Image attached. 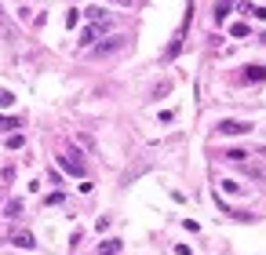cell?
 I'll return each instance as SVG.
<instances>
[{"label":"cell","mask_w":266,"mask_h":255,"mask_svg":"<svg viewBox=\"0 0 266 255\" xmlns=\"http://www.w3.org/2000/svg\"><path fill=\"white\" fill-rule=\"evenodd\" d=\"M168 91H171V84H168V80H161V84H157V88H153V99H161V95H168Z\"/></svg>","instance_id":"cell-16"},{"label":"cell","mask_w":266,"mask_h":255,"mask_svg":"<svg viewBox=\"0 0 266 255\" xmlns=\"http://www.w3.org/2000/svg\"><path fill=\"white\" fill-rule=\"evenodd\" d=\"M106 30V22H95V26H88L84 33H80V48H91V44L99 40V33Z\"/></svg>","instance_id":"cell-4"},{"label":"cell","mask_w":266,"mask_h":255,"mask_svg":"<svg viewBox=\"0 0 266 255\" xmlns=\"http://www.w3.org/2000/svg\"><path fill=\"white\" fill-rule=\"evenodd\" d=\"M223 160H230V164H244V160H248V153H244V149H226Z\"/></svg>","instance_id":"cell-8"},{"label":"cell","mask_w":266,"mask_h":255,"mask_svg":"<svg viewBox=\"0 0 266 255\" xmlns=\"http://www.w3.org/2000/svg\"><path fill=\"white\" fill-rule=\"evenodd\" d=\"M121 252V241H102L99 244V255H117Z\"/></svg>","instance_id":"cell-11"},{"label":"cell","mask_w":266,"mask_h":255,"mask_svg":"<svg viewBox=\"0 0 266 255\" xmlns=\"http://www.w3.org/2000/svg\"><path fill=\"white\" fill-rule=\"evenodd\" d=\"M7 244H15V248H33V244H36V237H33L30 230H15L11 237H7Z\"/></svg>","instance_id":"cell-3"},{"label":"cell","mask_w":266,"mask_h":255,"mask_svg":"<svg viewBox=\"0 0 266 255\" xmlns=\"http://www.w3.org/2000/svg\"><path fill=\"white\" fill-rule=\"evenodd\" d=\"M244 80H248V84H263V80H266V66L252 62L248 70H244Z\"/></svg>","instance_id":"cell-5"},{"label":"cell","mask_w":266,"mask_h":255,"mask_svg":"<svg viewBox=\"0 0 266 255\" xmlns=\"http://www.w3.org/2000/svg\"><path fill=\"white\" fill-rule=\"evenodd\" d=\"M4 212H7V219H18V215H22V201H7Z\"/></svg>","instance_id":"cell-14"},{"label":"cell","mask_w":266,"mask_h":255,"mask_svg":"<svg viewBox=\"0 0 266 255\" xmlns=\"http://www.w3.org/2000/svg\"><path fill=\"white\" fill-rule=\"evenodd\" d=\"M0 128H18V120H11V117H0Z\"/></svg>","instance_id":"cell-19"},{"label":"cell","mask_w":266,"mask_h":255,"mask_svg":"<svg viewBox=\"0 0 266 255\" xmlns=\"http://www.w3.org/2000/svg\"><path fill=\"white\" fill-rule=\"evenodd\" d=\"M77 22H80V11H66V26H69V30H73Z\"/></svg>","instance_id":"cell-18"},{"label":"cell","mask_w":266,"mask_h":255,"mask_svg":"<svg viewBox=\"0 0 266 255\" xmlns=\"http://www.w3.org/2000/svg\"><path fill=\"white\" fill-rule=\"evenodd\" d=\"M263 44H266V33H263Z\"/></svg>","instance_id":"cell-20"},{"label":"cell","mask_w":266,"mask_h":255,"mask_svg":"<svg viewBox=\"0 0 266 255\" xmlns=\"http://www.w3.org/2000/svg\"><path fill=\"white\" fill-rule=\"evenodd\" d=\"M252 124L248 120H219V135H248Z\"/></svg>","instance_id":"cell-2"},{"label":"cell","mask_w":266,"mask_h":255,"mask_svg":"<svg viewBox=\"0 0 266 255\" xmlns=\"http://www.w3.org/2000/svg\"><path fill=\"white\" fill-rule=\"evenodd\" d=\"M233 4H237V0H215V22H219V26L226 22V15H230Z\"/></svg>","instance_id":"cell-6"},{"label":"cell","mask_w":266,"mask_h":255,"mask_svg":"<svg viewBox=\"0 0 266 255\" xmlns=\"http://www.w3.org/2000/svg\"><path fill=\"white\" fill-rule=\"evenodd\" d=\"M4 146H7V149H22V146H26V135H18V131H11V135L4 139Z\"/></svg>","instance_id":"cell-10"},{"label":"cell","mask_w":266,"mask_h":255,"mask_svg":"<svg viewBox=\"0 0 266 255\" xmlns=\"http://www.w3.org/2000/svg\"><path fill=\"white\" fill-rule=\"evenodd\" d=\"M88 18H95V22H106V11H102V7H91Z\"/></svg>","instance_id":"cell-17"},{"label":"cell","mask_w":266,"mask_h":255,"mask_svg":"<svg viewBox=\"0 0 266 255\" xmlns=\"http://www.w3.org/2000/svg\"><path fill=\"white\" fill-rule=\"evenodd\" d=\"M121 44H124V36H109L106 44H99V48H95V55H113L117 48H121Z\"/></svg>","instance_id":"cell-7"},{"label":"cell","mask_w":266,"mask_h":255,"mask_svg":"<svg viewBox=\"0 0 266 255\" xmlns=\"http://www.w3.org/2000/svg\"><path fill=\"white\" fill-rule=\"evenodd\" d=\"M219 186H223V193H230V197H233V193H244V186L237 182V179H223Z\"/></svg>","instance_id":"cell-9"},{"label":"cell","mask_w":266,"mask_h":255,"mask_svg":"<svg viewBox=\"0 0 266 255\" xmlns=\"http://www.w3.org/2000/svg\"><path fill=\"white\" fill-rule=\"evenodd\" d=\"M230 36H233V40H241V36H248V22H233V26H230Z\"/></svg>","instance_id":"cell-13"},{"label":"cell","mask_w":266,"mask_h":255,"mask_svg":"<svg viewBox=\"0 0 266 255\" xmlns=\"http://www.w3.org/2000/svg\"><path fill=\"white\" fill-rule=\"evenodd\" d=\"M244 15H252V18H259V22H263V18H266V7H263V4H244Z\"/></svg>","instance_id":"cell-12"},{"label":"cell","mask_w":266,"mask_h":255,"mask_svg":"<svg viewBox=\"0 0 266 255\" xmlns=\"http://www.w3.org/2000/svg\"><path fill=\"white\" fill-rule=\"evenodd\" d=\"M7 106H15V95L7 88H0V109H7Z\"/></svg>","instance_id":"cell-15"},{"label":"cell","mask_w":266,"mask_h":255,"mask_svg":"<svg viewBox=\"0 0 266 255\" xmlns=\"http://www.w3.org/2000/svg\"><path fill=\"white\" fill-rule=\"evenodd\" d=\"M59 168H62V172H69V175H77V179H84V172H88L84 157H80L77 149H66V153H59Z\"/></svg>","instance_id":"cell-1"}]
</instances>
